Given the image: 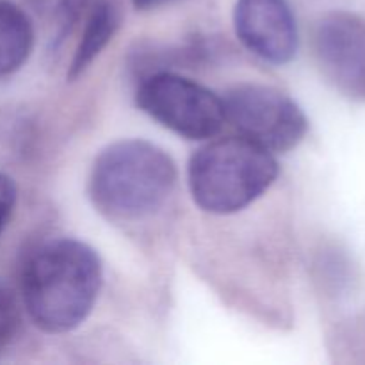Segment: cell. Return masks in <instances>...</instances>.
<instances>
[{
  "label": "cell",
  "mask_w": 365,
  "mask_h": 365,
  "mask_svg": "<svg viewBox=\"0 0 365 365\" xmlns=\"http://www.w3.org/2000/svg\"><path fill=\"white\" fill-rule=\"evenodd\" d=\"M102 287V262L77 239H53L31 253L21 277L25 309L46 334L81 327Z\"/></svg>",
  "instance_id": "1"
},
{
  "label": "cell",
  "mask_w": 365,
  "mask_h": 365,
  "mask_svg": "<svg viewBox=\"0 0 365 365\" xmlns=\"http://www.w3.org/2000/svg\"><path fill=\"white\" fill-rule=\"evenodd\" d=\"M177 182V168L159 146L127 139L107 146L91 168L89 198L114 221H134L160 209Z\"/></svg>",
  "instance_id": "2"
},
{
  "label": "cell",
  "mask_w": 365,
  "mask_h": 365,
  "mask_svg": "<svg viewBox=\"0 0 365 365\" xmlns=\"http://www.w3.org/2000/svg\"><path fill=\"white\" fill-rule=\"evenodd\" d=\"M277 177L273 153L241 135L202 146L189 163L192 200L210 214L242 210L260 198Z\"/></svg>",
  "instance_id": "3"
},
{
  "label": "cell",
  "mask_w": 365,
  "mask_h": 365,
  "mask_svg": "<svg viewBox=\"0 0 365 365\" xmlns=\"http://www.w3.org/2000/svg\"><path fill=\"white\" fill-rule=\"evenodd\" d=\"M135 102L157 123L191 141L214 138L227 123L221 96L171 71H159L143 78Z\"/></svg>",
  "instance_id": "4"
},
{
  "label": "cell",
  "mask_w": 365,
  "mask_h": 365,
  "mask_svg": "<svg viewBox=\"0 0 365 365\" xmlns=\"http://www.w3.org/2000/svg\"><path fill=\"white\" fill-rule=\"evenodd\" d=\"M225 116L241 138L274 152H289L305 138L309 121L298 103L269 86L246 84L223 98Z\"/></svg>",
  "instance_id": "5"
},
{
  "label": "cell",
  "mask_w": 365,
  "mask_h": 365,
  "mask_svg": "<svg viewBox=\"0 0 365 365\" xmlns=\"http://www.w3.org/2000/svg\"><path fill=\"white\" fill-rule=\"evenodd\" d=\"M314 53L323 77L341 95L365 102V20L335 11L314 32Z\"/></svg>",
  "instance_id": "6"
},
{
  "label": "cell",
  "mask_w": 365,
  "mask_h": 365,
  "mask_svg": "<svg viewBox=\"0 0 365 365\" xmlns=\"http://www.w3.org/2000/svg\"><path fill=\"white\" fill-rule=\"evenodd\" d=\"M235 34L242 45L271 64H285L298 50V25L287 0H237Z\"/></svg>",
  "instance_id": "7"
},
{
  "label": "cell",
  "mask_w": 365,
  "mask_h": 365,
  "mask_svg": "<svg viewBox=\"0 0 365 365\" xmlns=\"http://www.w3.org/2000/svg\"><path fill=\"white\" fill-rule=\"evenodd\" d=\"M34 27L21 7L0 0V78L14 73L31 56Z\"/></svg>",
  "instance_id": "8"
},
{
  "label": "cell",
  "mask_w": 365,
  "mask_h": 365,
  "mask_svg": "<svg viewBox=\"0 0 365 365\" xmlns=\"http://www.w3.org/2000/svg\"><path fill=\"white\" fill-rule=\"evenodd\" d=\"M120 16L110 0H96L86 20L82 39L75 50L73 61L68 70V78H77L96 56L107 46L116 32Z\"/></svg>",
  "instance_id": "9"
},
{
  "label": "cell",
  "mask_w": 365,
  "mask_h": 365,
  "mask_svg": "<svg viewBox=\"0 0 365 365\" xmlns=\"http://www.w3.org/2000/svg\"><path fill=\"white\" fill-rule=\"evenodd\" d=\"M89 0H27L36 16L45 24L50 41H63L71 25L81 18Z\"/></svg>",
  "instance_id": "10"
},
{
  "label": "cell",
  "mask_w": 365,
  "mask_h": 365,
  "mask_svg": "<svg viewBox=\"0 0 365 365\" xmlns=\"http://www.w3.org/2000/svg\"><path fill=\"white\" fill-rule=\"evenodd\" d=\"M18 324V309L6 289L0 287V346L13 337Z\"/></svg>",
  "instance_id": "11"
},
{
  "label": "cell",
  "mask_w": 365,
  "mask_h": 365,
  "mask_svg": "<svg viewBox=\"0 0 365 365\" xmlns=\"http://www.w3.org/2000/svg\"><path fill=\"white\" fill-rule=\"evenodd\" d=\"M14 203H16V187H14V182L9 177L0 173V232L4 230L7 220L11 217Z\"/></svg>",
  "instance_id": "12"
},
{
  "label": "cell",
  "mask_w": 365,
  "mask_h": 365,
  "mask_svg": "<svg viewBox=\"0 0 365 365\" xmlns=\"http://www.w3.org/2000/svg\"><path fill=\"white\" fill-rule=\"evenodd\" d=\"M138 9H155V7L164 6V4L171 2V0H132Z\"/></svg>",
  "instance_id": "13"
}]
</instances>
